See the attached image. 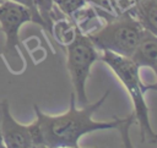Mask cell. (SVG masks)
Wrapping results in <instances>:
<instances>
[{"label":"cell","mask_w":157,"mask_h":148,"mask_svg":"<svg viewBox=\"0 0 157 148\" xmlns=\"http://www.w3.org/2000/svg\"><path fill=\"white\" fill-rule=\"evenodd\" d=\"M4 142H2V137H1V133H0V148H4Z\"/></svg>","instance_id":"9a60e30c"},{"label":"cell","mask_w":157,"mask_h":148,"mask_svg":"<svg viewBox=\"0 0 157 148\" xmlns=\"http://www.w3.org/2000/svg\"><path fill=\"white\" fill-rule=\"evenodd\" d=\"M130 57L140 68L155 67L157 65V35L144 29L140 40Z\"/></svg>","instance_id":"52a82bcc"},{"label":"cell","mask_w":157,"mask_h":148,"mask_svg":"<svg viewBox=\"0 0 157 148\" xmlns=\"http://www.w3.org/2000/svg\"><path fill=\"white\" fill-rule=\"evenodd\" d=\"M88 4V0H54V6L66 17H71L77 10Z\"/></svg>","instance_id":"8fae6325"},{"label":"cell","mask_w":157,"mask_h":148,"mask_svg":"<svg viewBox=\"0 0 157 148\" xmlns=\"http://www.w3.org/2000/svg\"><path fill=\"white\" fill-rule=\"evenodd\" d=\"M27 127H28V133H29V138L32 142V147L33 148H44L43 133H42L38 121L37 120L33 121L32 124L27 125Z\"/></svg>","instance_id":"7c38bea8"},{"label":"cell","mask_w":157,"mask_h":148,"mask_svg":"<svg viewBox=\"0 0 157 148\" xmlns=\"http://www.w3.org/2000/svg\"><path fill=\"white\" fill-rule=\"evenodd\" d=\"M27 22H33L32 12L27 7L10 0H0V27L5 34L4 54L13 71H18L23 66L18 32Z\"/></svg>","instance_id":"5b68a950"},{"label":"cell","mask_w":157,"mask_h":148,"mask_svg":"<svg viewBox=\"0 0 157 148\" xmlns=\"http://www.w3.org/2000/svg\"><path fill=\"white\" fill-rule=\"evenodd\" d=\"M36 7L45 24V31L52 32V24L55 20L54 17V0H34Z\"/></svg>","instance_id":"30bf717a"},{"label":"cell","mask_w":157,"mask_h":148,"mask_svg":"<svg viewBox=\"0 0 157 148\" xmlns=\"http://www.w3.org/2000/svg\"><path fill=\"white\" fill-rule=\"evenodd\" d=\"M152 70L155 71V73H156V76H157V65H156L155 67H152ZM145 89H146V92H147V91H157V81H156V83H153V84H145Z\"/></svg>","instance_id":"5bb4252c"},{"label":"cell","mask_w":157,"mask_h":148,"mask_svg":"<svg viewBox=\"0 0 157 148\" xmlns=\"http://www.w3.org/2000/svg\"><path fill=\"white\" fill-rule=\"evenodd\" d=\"M10 1H13V2H16V4H20V5L25 6V7H27V9L32 12L33 23H37V24H39L40 27H43V28L45 29V24H44L42 17H40V15H39V12H38L37 7H36L34 0H10Z\"/></svg>","instance_id":"4fadbf2b"},{"label":"cell","mask_w":157,"mask_h":148,"mask_svg":"<svg viewBox=\"0 0 157 148\" xmlns=\"http://www.w3.org/2000/svg\"><path fill=\"white\" fill-rule=\"evenodd\" d=\"M0 133L7 148H33L27 125H21L12 117L7 99L0 103Z\"/></svg>","instance_id":"8992f818"},{"label":"cell","mask_w":157,"mask_h":148,"mask_svg":"<svg viewBox=\"0 0 157 148\" xmlns=\"http://www.w3.org/2000/svg\"><path fill=\"white\" fill-rule=\"evenodd\" d=\"M76 33L77 26L72 21V18L64 16L63 18H55L53 21L50 34L56 39L60 45L66 46L67 44H70L75 39Z\"/></svg>","instance_id":"9c48e42d"},{"label":"cell","mask_w":157,"mask_h":148,"mask_svg":"<svg viewBox=\"0 0 157 148\" xmlns=\"http://www.w3.org/2000/svg\"><path fill=\"white\" fill-rule=\"evenodd\" d=\"M93 7L98 16L105 18L107 22L86 35L98 51L108 50L130 57L140 40L144 28L128 12L117 15L97 6Z\"/></svg>","instance_id":"3957f363"},{"label":"cell","mask_w":157,"mask_h":148,"mask_svg":"<svg viewBox=\"0 0 157 148\" xmlns=\"http://www.w3.org/2000/svg\"><path fill=\"white\" fill-rule=\"evenodd\" d=\"M65 48L67 55L66 65L74 87L75 100L78 106H85L88 104V98L86 94V82L90 77L92 65L97 60H99L101 54L90 40V38L78 28L75 39Z\"/></svg>","instance_id":"277c9868"},{"label":"cell","mask_w":157,"mask_h":148,"mask_svg":"<svg viewBox=\"0 0 157 148\" xmlns=\"http://www.w3.org/2000/svg\"><path fill=\"white\" fill-rule=\"evenodd\" d=\"M99 60L110 67V70L115 73V76L120 80L128 91L134 105L132 113L135 115V121L140 127L141 142L144 143L148 141L151 143H157V132H155L151 126L150 110L145 100L146 89L145 83L140 78V67L134 62L131 57L123 56L108 50L102 51Z\"/></svg>","instance_id":"7a4b0ae2"},{"label":"cell","mask_w":157,"mask_h":148,"mask_svg":"<svg viewBox=\"0 0 157 148\" xmlns=\"http://www.w3.org/2000/svg\"><path fill=\"white\" fill-rule=\"evenodd\" d=\"M109 93L110 91L108 89L97 102L92 104L88 103L80 108H76L75 94L71 93L67 111L59 115H48L43 113L38 105H34L33 110L43 133L44 148H77L80 147L78 142L82 136L101 130H118L124 147H132L129 130L136 122L134 113L126 117H113L109 121L93 120V114L102 106Z\"/></svg>","instance_id":"6da1fadb"},{"label":"cell","mask_w":157,"mask_h":148,"mask_svg":"<svg viewBox=\"0 0 157 148\" xmlns=\"http://www.w3.org/2000/svg\"><path fill=\"white\" fill-rule=\"evenodd\" d=\"M140 26L157 35V0H139L129 11Z\"/></svg>","instance_id":"ba28073f"}]
</instances>
